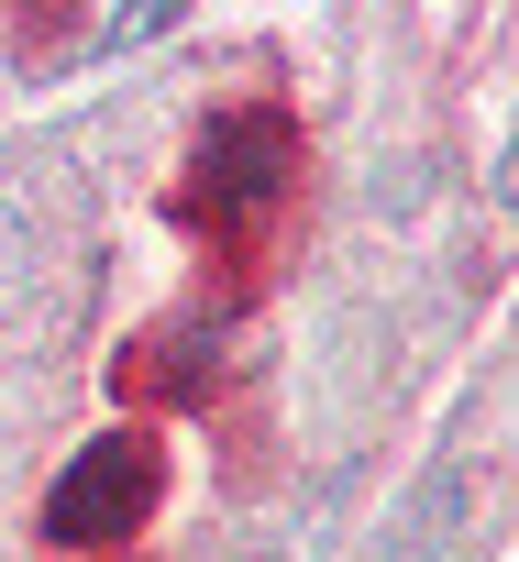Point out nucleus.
Segmentation results:
<instances>
[{
    "label": "nucleus",
    "mask_w": 519,
    "mask_h": 562,
    "mask_svg": "<svg viewBox=\"0 0 519 562\" xmlns=\"http://www.w3.org/2000/svg\"><path fill=\"white\" fill-rule=\"evenodd\" d=\"M144 507H155V441H144V430H111V441H89V452L56 474L45 540H122Z\"/></svg>",
    "instance_id": "f257e3e1"
},
{
    "label": "nucleus",
    "mask_w": 519,
    "mask_h": 562,
    "mask_svg": "<svg viewBox=\"0 0 519 562\" xmlns=\"http://www.w3.org/2000/svg\"><path fill=\"white\" fill-rule=\"evenodd\" d=\"M23 276H34V221L0 199V321H12V299H23Z\"/></svg>",
    "instance_id": "f03ea898"
}]
</instances>
